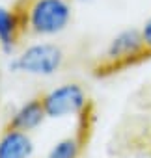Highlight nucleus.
<instances>
[{
  "instance_id": "obj_1",
  "label": "nucleus",
  "mask_w": 151,
  "mask_h": 158,
  "mask_svg": "<svg viewBox=\"0 0 151 158\" xmlns=\"http://www.w3.org/2000/svg\"><path fill=\"white\" fill-rule=\"evenodd\" d=\"M24 32L39 37L62 34L73 17L71 0H24L17 6Z\"/></svg>"
},
{
  "instance_id": "obj_2",
  "label": "nucleus",
  "mask_w": 151,
  "mask_h": 158,
  "mask_svg": "<svg viewBox=\"0 0 151 158\" xmlns=\"http://www.w3.org/2000/svg\"><path fill=\"white\" fill-rule=\"evenodd\" d=\"M63 63V50L56 43L39 41L28 45L21 54L11 58L10 71L24 73L32 76H52L60 71Z\"/></svg>"
},
{
  "instance_id": "obj_3",
  "label": "nucleus",
  "mask_w": 151,
  "mask_h": 158,
  "mask_svg": "<svg viewBox=\"0 0 151 158\" xmlns=\"http://www.w3.org/2000/svg\"><path fill=\"white\" fill-rule=\"evenodd\" d=\"M41 102L49 119L80 117L88 108V95L82 86L69 82L41 95Z\"/></svg>"
},
{
  "instance_id": "obj_4",
  "label": "nucleus",
  "mask_w": 151,
  "mask_h": 158,
  "mask_svg": "<svg viewBox=\"0 0 151 158\" xmlns=\"http://www.w3.org/2000/svg\"><path fill=\"white\" fill-rule=\"evenodd\" d=\"M147 56V50L144 47L142 35L138 28H125L118 32L106 45L101 67L103 69H119L125 67L136 60H142Z\"/></svg>"
},
{
  "instance_id": "obj_5",
  "label": "nucleus",
  "mask_w": 151,
  "mask_h": 158,
  "mask_svg": "<svg viewBox=\"0 0 151 158\" xmlns=\"http://www.w3.org/2000/svg\"><path fill=\"white\" fill-rule=\"evenodd\" d=\"M23 32L24 26L19 10L0 6V50L4 54H13Z\"/></svg>"
},
{
  "instance_id": "obj_6",
  "label": "nucleus",
  "mask_w": 151,
  "mask_h": 158,
  "mask_svg": "<svg viewBox=\"0 0 151 158\" xmlns=\"http://www.w3.org/2000/svg\"><path fill=\"white\" fill-rule=\"evenodd\" d=\"M34 141L28 132L6 128L0 136V158H32Z\"/></svg>"
},
{
  "instance_id": "obj_7",
  "label": "nucleus",
  "mask_w": 151,
  "mask_h": 158,
  "mask_svg": "<svg viewBox=\"0 0 151 158\" xmlns=\"http://www.w3.org/2000/svg\"><path fill=\"white\" fill-rule=\"evenodd\" d=\"M45 119H47V114H45L41 97H37V99H30L24 104H21L11 114V119H10L8 127L10 128H17V130H24V132H32Z\"/></svg>"
},
{
  "instance_id": "obj_8",
  "label": "nucleus",
  "mask_w": 151,
  "mask_h": 158,
  "mask_svg": "<svg viewBox=\"0 0 151 158\" xmlns=\"http://www.w3.org/2000/svg\"><path fill=\"white\" fill-rule=\"evenodd\" d=\"M82 149V139L79 136H67L58 139L47 152L45 158H79Z\"/></svg>"
},
{
  "instance_id": "obj_9",
  "label": "nucleus",
  "mask_w": 151,
  "mask_h": 158,
  "mask_svg": "<svg viewBox=\"0 0 151 158\" xmlns=\"http://www.w3.org/2000/svg\"><path fill=\"white\" fill-rule=\"evenodd\" d=\"M138 30H140V35H142V41H144L147 54H151V17H147Z\"/></svg>"
},
{
  "instance_id": "obj_10",
  "label": "nucleus",
  "mask_w": 151,
  "mask_h": 158,
  "mask_svg": "<svg viewBox=\"0 0 151 158\" xmlns=\"http://www.w3.org/2000/svg\"><path fill=\"white\" fill-rule=\"evenodd\" d=\"M77 2H90V0H77Z\"/></svg>"
}]
</instances>
